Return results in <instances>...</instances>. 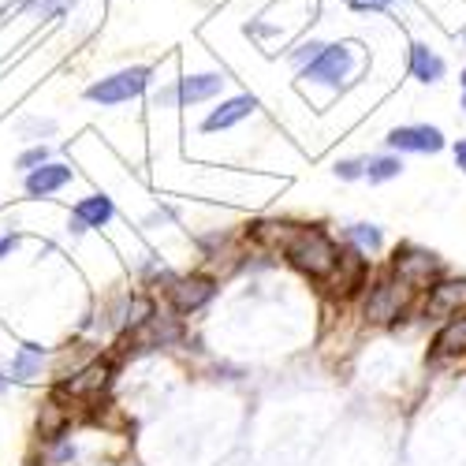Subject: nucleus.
I'll use <instances>...</instances> for the list:
<instances>
[{
	"mask_svg": "<svg viewBox=\"0 0 466 466\" xmlns=\"http://www.w3.org/2000/svg\"><path fill=\"white\" fill-rule=\"evenodd\" d=\"M46 366H49V347H42V343H19L5 370H8L12 384H34V380H42Z\"/></svg>",
	"mask_w": 466,
	"mask_h": 466,
	"instance_id": "2eb2a0df",
	"label": "nucleus"
},
{
	"mask_svg": "<svg viewBox=\"0 0 466 466\" xmlns=\"http://www.w3.org/2000/svg\"><path fill=\"white\" fill-rule=\"evenodd\" d=\"M459 37H462V42H466V26H462V30H459Z\"/></svg>",
	"mask_w": 466,
	"mask_h": 466,
	"instance_id": "72a5a7b5",
	"label": "nucleus"
},
{
	"mask_svg": "<svg viewBox=\"0 0 466 466\" xmlns=\"http://www.w3.org/2000/svg\"><path fill=\"white\" fill-rule=\"evenodd\" d=\"M12 8H15L19 15H30V12L37 8V0H12Z\"/></svg>",
	"mask_w": 466,
	"mask_h": 466,
	"instance_id": "c756f323",
	"label": "nucleus"
},
{
	"mask_svg": "<svg viewBox=\"0 0 466 466\" xmlns=\"http://www.w3.org/2000/svg\"><path fill=\"white\" fill-rule=\"evenodd\" d=\"M332 176H336L339 183H359V179H366V157H339V161L332 165Z\"/></svg>",
	"mask_w": 466,
	"mask_h": 466,
	"instance_id": "a878e982",
	"label": "nucleus"
},
{
	"mask_svg": "<svg viewBox=\"0 0 466 466\" xmlns=\"http://www.w3.org/2000/svg\"><path fill=\"white\" fill-rule=\"evenodd\" d=\"M384 273L392 277L396 284H403V288L418 299L421 291H430V288L448 273V268H444V258H441V254L425 250V247H414V243H403V247H396L392 258H388Z\"/></svg>",
	"mask_w": 466,
	"mask_h": 466,
	"instance_id": "39448f33",
	"label": "nucleus"
},
{
	"mask_svg": "<svg viewBox=\"0 0 466 466\" xmlns=\"http://www.w3.org/2000/svg\"><path fill=\"white\" fill-rule=\"evenodd\" d=\"M459 108H462V112H466V90H462V101H459Z\"/></svg>",
	"mask_w": 466,
	"mask_h": 466,
	"instance_id": "473e14b6",
	"label": "nucleus"
},
{
	"mask_svg": "<svg viewBox=\"0 0 466 466\" xmlns=\"http://www.w3.org/2000/svg\"><path fill=\"white\" fill-rule=\"evenodd\" d=\"M19 247H23V231H12V228H5V231H0V261H5V258H12Z\"/></svg>",
	"mask_w": 466,
	"mask_h": 466,
	"instance_id": "cd10ccee",
	"label": "nucleus"
},
{
	"mask_svg": "<svg viewBox=\"0 0 466 466\" xmlns=\"http://www.w3.org/2000/svg\"><path fill=\"white\" fill-rule=\"evenodd\" d=\"M254 112H258V97H254V94H231V97H220V101H213V108L202 116L198 131H202V135L231 131V127L247 124Z\"/></svg>",
	"mask_w": 466,
	"mask_h": 466,
	"instance_id": "9d476101",
	"label": "nucleus"
},
{
	"mask_svg": "<svg viewBox=\"0 0 466 466\" xmlns=\"http://www.w3.org/2000/svg\"><path fill=\"white\" fill-rule=\"evenodd\" d=\"M343 5L359 15H384V12L403 8V0H343Z\"/></svg>",
	"mask_w": 466,
	"mask_h": 466,
	"instance_id": "bb28decb",
	"label": "nucleus"
},
{
	"mask_svg": "<svg viewBox=\"0 0 466 466\" xmlns=\"http://www.w3.org/2000/svg\"><path fill=\"white\" fill-rule=\"evenodd\" d=\"M343 247L332 239V231H325V224H299L295 236L288 239V247L280 250V258L302 273L306 280L325 284L332 277V268L339 265Z\"/></svg>",
	"mask_w": 466,
	"mask_h": 466,
	"instance_id": "f257e3e1",
	"label": "nucleus"
},
{
	"mask_svg": "<svg viewBox=\"0 0 466 466\" xmlns=\"http://www.w3.org/2000/svg\"><path fill=\"white\" fill-rule=\"evenodd\" d=\"M414 314V295L396 284L388 273H377L366 280V288L359 291V318L370 329H388V325H400L403 318Z\"/></svg>",
	"mask_w": 466,
	"mask_h": 466,
	"instance_id": "f03ea898",
	"label": "nucleus"
},
{
	"mask_svg": "<svg viewBox=\"0 0 466 466\" xmlns=\"http://www.w3.org/2000/svg\"><path fill=\"white\" fill-rule=\"evenodd\" d=\"M403 172H407V165H403L400 153H392V149H380V153H370V157H366V183H370V187L392 183V179H400Z\"/></svg>",
	"mask_w": 466,
	"mask_h": 466,
	"instance_id": "6ab92c4d",
	"label": "nucleus"
},
{
	"mask_svg": "<svg viewBox=\"0 0 466 466\" xmlns=\"http://www.w3.org/2000/svg\"><path fill=\"white\" fill-rule=\"evenodd\" d=\"M75 183V168L64 165V161H46L23 176V194L30 202H46V198H56L60 190H67Z\"/></svg>",
	"mask_w": 466,
	"mask_h": 466,
	"instance_id": "9b49d317",
	"label": "nucleus"
},
{
	"mask_svg": "<svg viewBox=\"0 0 466 466\" xmlns=\"http://www.w3.org/2000/svg\"><path fill=\"white\" fill-rule=\"evenodd\" d=\"M15 135L26 142V146H37V142H49L56 135V120L53 116H23L15 124Z\"/></svg>",
	"mask_w": 466,
	"mask_h": 466,
	"instance_id": "412c9836",
	"label": "nucleus"
},
{
	"mask_svg": "<svg viewBox=\"0 0 466 466\" xmlns=\"http://www.w3.org/2000/svg\"><path fill=\"white\" fill-rule=\"evenodd\" d=\"M116 217H120V209H116V202L108 198L105 190H90L86 198H79L71 206V220L83 224V231H101L108 228Z\"/></svg>",
	"mask_w": 466,
	"mask_h": 466,
	"instance_id": "dca6fc26",
	"label": "nucleus"
},
{
	"mask_svg": "<svg viewBox=\"0 0 466 466\" xmlns=\"http://www.w3.org/2000/svg\"><path fill=\"white\" fill-rule=\"evenodd\" d=\"M459 86H462V90H466V67H462V71H459Z\"/></svg>",
	"mask_w": 466,
	"mask_h": 466,
	"instance_id": "2f4dec72",
	"label": "nucleus"
},
{
	"mask_svg": "<svg viewBox=\"0 0 466 466\" xmlns=\"http://www.w3.org/2000/svg\"><path fill=\"white\" fill-rule=\"evenodd\" d=\"M75 462V441L64 433L56 441H46V466H71Z\"/></svg>",
	"mask_w": 466,
	"mask_h": 466,
	"instance_id": "5701e85b",
	"label": "nucleus"
},
{
	"mask_svg": "<svg viewBox=\"0 0 466 466\" xmlns=\"http://www.w3.org/2000/svg\"><path fill=\"white\" fill-rule=\"evenodd\" d=\"M176 86H179V108H194L206 101H220L228 79L224 71H190V75H179Z\"/></svg>",
	"mask_w": 466,
	"mask_h": 466,
	"instance_id": "f8f14e48",
	"label": "nucleus"
},
{
	"mask_svg": "<svg viewBox=\"0 0 466 466\" xmlns=\"http://www.w3.org/2000/svg\"><path fill=\"white\" fill-rule=\"evenodd\" d=\"M355 71H359V46L355 42H325V49L295 75H299L302 86L347 90L355 83Z\"/></svg>",
	"mask_w": 466,
	"mask_h": 466,
	"instance_id": "20e7f679",
	"label": "nucleus"
},
{
	"mask_svg": "<svg viewBox=\"0 0 466 466\" xmlns=\"http://www.w3.org/2000/svg\"><path fill=\"white\" fill-rule=\"evenodd\" d=\"M466 359V314L441 321L437 336L430 339V362H462Z\"/></svg>",
	"mask_w": 466,
	"mask_h": 466,
	"instance_id": "4468645a",
	"label": "nucleus"
},
{
	"mask_svg": "<svg viewBox=\"0 0 466 466\" xmlns=\"http://www.w3.org/2000/svg\"><path fill=\"white\" fill-rule=\"evenodd\" d=\"M414 314L430 321H448L455 314H466V277L444 273L430 291H421L414 299Z\"/></svg>",
	"mask_w": 466,
	"mask_h": 466,
	"instance_id": "6e6552de",
	"label": "nucleus"
},
{
	"mask_svg": "<svg viewBox=\"0 0 466 466\" xmlns=\"http://www.w3.org/2000/svg\"><path fill=\"white\" fill-rule=\"evenodd\" d=\"M12 388V377H8V370H0V392H8Z\"/></svg>",
	"mask_w": 466,
	"mask_h": 466,
	"instance_id": "7c9ffc66",
	"label": "nucleus"
},
{
	"mask_svg": "<svg viewBox=\"0 0 466 466\" xmlns=\"http://www.w3.org/2000/svg\"><path fill=\"white\" fill-rule=\"evenodd\" d=\"M217 291H220V280L213 273H176L165 284V299L179 318H190V314H198V309H206L217 299Z\"/></svg>",
	"mask_w": 466,
	"mask_h": 466,
	"instance_id": "423d86ee",
	"label": "nucleus"
},
{
	"mask_svg": "<svg viewBox=\"0 0 466 466\" xmlns=\"http://www.w3.org/2000/svg\"><path fill=\"white\" fill-rule=\"evenodd\" d=\"M407 75L421 86H441L448 79V60L430 42H410L407 53Z\"/></svg>",
	"mask_w": 466,
	"mask_h": 466,
	"instance_id": "ddd939ff",
	"label": "nucleus"
},
{
	"mask_svg": "<svg viewBox=\"0 0 466 466\" xmlns=\"http://www.w3.org/2000/svg\"><path fill=\"white\" fill-rule=\"evenodd\" d=\"M451 161H455V168H459V172L466 176V135L451 142Z\"/></svg>",
	"mask_w": 466,
	"mask_h": 466,
	"instance_id": "c85d7f7f",
	"label": "nucleus"
},
{
	"mask_svg": "<svg viewBox=\"0 0 466 466\" xmlns=\"http://www.w3.org/2000/svg\"><path fill=\"white\" fill-rule=\"evenodd\" d=\"M384 149L400 153H414V157H437V153L448 149V135L437 127V124H400L384 135Z\"/></svg>",
	"mask_w": 466,
	"mask_h": 466,
	"instance_id": "1a4fd4ad",
	"label": "nucleus"
},
{
	"mask_svg": "<svg viewBox=\"0 0 466 466\" xmlns=\"http://www.w3.org/2000/svg\"><path fill=\"white\" fill-rule=\"evenodd\" d=\"M112 377H116V359L112 355H101V359H90L86 366H79L71 377H64V380H56V396L60 400H79V403H86V400H101V392L112 384Z\"/></svg>",
	"mask_w": 466,
	"mask_h": 466,
	"instance_id": "0eeeda50",
	"label": "nucleus"
},
{
	"mask_svg": "<svg viewBox=\"0 0 466 466\" xmlns=\"http://www.w3.org/2000/svg\"><path fill=\"white\" fill-rule=\"evenodd\" d=\"M343 247H351L366 261L370 258H380L384 254V231L377 224H370V220H355V224L343 228Z\"/></svg>",
	"mask_w": 466,
	"mask_h": 466,
	"instance_id": "f3484780",
	"label": "nucleus"
},
{
	"mask_svg": "<svg viewBox=\"0 0 466 466\" xmlns=\"http://www.w3.org/2000/svg\"><path fill=\"white\" fill-rule=\"evenodd\" d=\"M67 425H71V410L60 403V396L46 400L42 410H37V437L42 441H56L67 433Z\"/></svg>",
	"mask_w": 466,
	"mask_h": 466,
	"instance_id": "aec40b11",
	"label": "nucleus"
},
{
	"mask_svg": "<svg viewBox=\"0 0 466 466\" xmlns=\"http://www.w3.org/2000/svg\"><path fill=\"white\" fill-rule=\"evenodd\" d=\"M295 220H258V224H250V231H247V239L254 243V247H261V250H273V254H280L284 247H288V239L295 236Z\"/></svg>",
	"mask_w": 466,
	"mask_h": 466,
	"instance_id": "a211bd4d",
	"label": "nucleus"
},
{
	"mask_svg": "<svg viewBox=\"0 0 466 466\" xmlns=\"http://www.w3.org/2000/svg\"><path fill=\"white\" fill-rule=\"evenodd\" d=\"M325 49V42H321V37H309V42H295L291 49H288V64L295 67V71H302L309 60H314L318 53Z\"/></svg>",
	"mask_w": 466,
	"mask_h": 466,
	"instance_id": "393cba45",
	"label": "nucleus"
},
{
	"mask_svg": "<svg viewBox=\"0 0 466 466\" xmlns=\"http://www.w3.org/2000/svg\"><path fill=\"white\" fill-rule=\"evenodd\" d=\"M153 75H157V67L153 64H131V67H120L112 75H101V79H94L86 90H83V101L97 105V108H124L138 97H146L153 90Z\"/></svg>",
	"mask_w": 466,
	"mask_h": 466,
	"instance_id": "7ed1b4c3",
	"label": "nucleus"
},
{
	"mask_svg": "<svg viewBox=\"0 0 466 466\" xmlns=\"http://www.w3.org/2000/svg\"><path fill=\"white\" fill-rule=\"evenodd\" d=\"M75 5H79V0H37V8L30 15L37 23H60V19H67L75 12Z\"/></svg>",
	"mask_w": 466,
	"mask_h": 466,
	"instance_id": "4be33fe9",
	"label": "nucleus"
},
{
	"mask_svg": "<svg viewBox=\"0 0 466 466\" xmlns=\"http://www.w3.org/2000/svg\"><path fill=\"white\" fill-rule=\"evenodd\" d=\"M46 161H53V149H49V142H37V146H26L19 157H15V172H30V168H37V165H46Z\"/></svg>",
	"mask_w": 466,
	"mask_h": 466,
	"instance_id": "b1692460",
	"label": "nucleus"
}]
</instances>
